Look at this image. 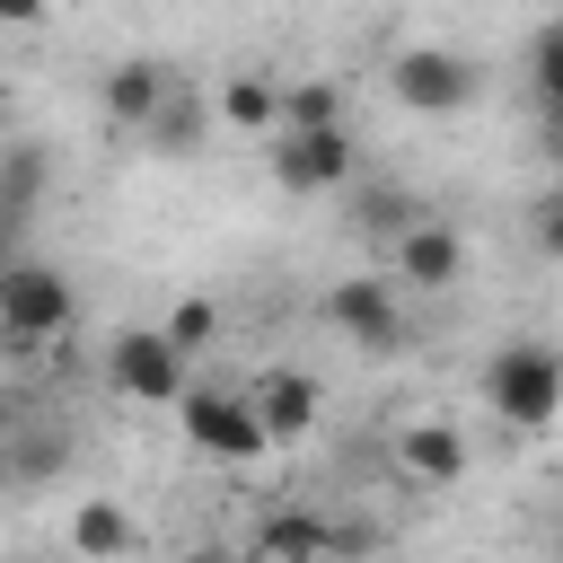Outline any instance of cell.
I'll list each match as a JSON object with an SVG mask.
<instances>
[{
  "label": "cell",
  "instance_id": "obj_1",
  "mask_svg": "<svg viewBox=\"0 0 563 563\" xmlns=\"http://www.w3.org/2000/svg\"><path fill=\"white\" fill-rule=\"evenodd\" d=\"M484 405L510 431H545L563 413V352L554 343H501L484 361Z\"/></svg>",
  "mask_w": 563,
  "mask_h": 563
},
{
  "label": "cell",
  "instance_id": "obj_2",
  "mask_svg": "<svg viewBox=\"0 0 563 563\" xmlns=\"http://www.w3.org/2000/svg\"><path fill=\"white\" fill-rule=\"evenodd\" d=\"M70 325H79L70 273H53V264H0V334H9V343L44 352V343H62Z\"/></svg>",
  "mask_w": 563,
  "mask_h": 563
},
{
  "label": "cell",
  "instance_id": "obj_3",
  "mask_svg": "<svg viewBox=\"0 0 563 563\" xmlns=\"http://www.w3.org/2000/svg\"><path fill=\"white\" fill-rule=\"evenodd\" d=\"M264 167L282 194H334V185H352V132L343 123H273Z\"/></svg>",
  "mask_w": 563,
  "mask_h": 563
},
{
  "label": "cell",
  "instance_id": "obj_4",
  "mask_svg": "<svg viewBox=\"0 0 563 563\" xmlns=\"http://www.w3.org/2000/svg\"><path fill=\"white\" fill-rule=\"evenodd\" d=\"M475 62L466 53H449V44H413V53H396L387 62V97L405 106V114H466L475 106Z\"/></svg>",
  "mask_w": 563,
  "mask_h": 563
},
{
  "label": "cell",
  "instance_id": "obj_5",
  "mask_svg": "<svg viewBox=\"0 0 563 563\" xmlns=\"http://www.w3.org/2000/svg\"><path fill=\"white\" fill-rule=\"evenodd\" d=\"M176 413H185V440H194V449H211V457H229V466H255V457L273 449V431H264V413H255V396H220V387H185V396H176Z\"/></svg>",
  "mask_w": 563,
  "mask_h": 563
},
{
  "label": "cell",
  "instance_id": "obj_6",
  "mask_svg": "<svg viewBox=\"0 0 563 563\" xmlns=\"http://www.w3.org/2000/svg\"><path fill=\"white\" fill-rule=\"evenodd\" d=\"M106 387L114 396H132V405H176L185 396V352L167 343V325L158 334H114V352H106Z\"/></svg>",
  "mask_w": 563,
  "mask_h": 563
},
{
  "label": "cell",
  "instance_id": "obj_7",
  "mask_svg": "<svg viewBox=\"0 0 563 563\" xmlns=\"http://www.w3.org/2000/svg\"><path fill=\"white\" fill-rule=\"evenodd\" d=\"M325 317L352 334V352H387V343L405 334V317H396V290H387V282H334V290H325Z\"/></svg>",
  "mask_w": 563,
  "mask_h": 563
},
{
  "label": "cell",
  "instance_id": "obj_8",
  "mask_svg": "<svg viewBox=\"0 0 563 563\" xmlns=\"http://www.w3.org/2000/svg\"><path fill=\"white\" fill-rule=\"evenodd\" d=\"M396 273L422 282V290H457V273H466L457 229H440V220H405V238H396Z\"/></svg>",
  "mask_w": 563,
  "mask_h": 563
},
{
  "label": "cell",
  "instance_id": "obj_9",
  "mask_svg": "<svg viewBox=\"0 0 563 563\" xmlns=\"http://www.w3.org/2000/svg\"><path fill=\"white\" fill-rule=\"evenodd\" d=\"M167 88H176V79H167L158 62H114V70L97 79V106H106V123L141 132V123H150V114L167 106Z\"/></svg>",
  "mask_w": 563,
  "mask_h": 563
},
{
  "label": "cell",
  "instance_id": "obj_10",
  "mask_svg": "<svg viewBox=\"0 0 563 563\" xmlns=\"http://www.w3.org/2000/svg\"><path fill=\"white\" fill-rule=\"evenodd\" d=\"M255 413H264L273 449L308 440V431H317V378H308V369H273V378H255Z\"/></svg>",
  "mask_w": 563,
  "mask_h": 563
},
{
  "label": "cell",
  "instance_id": "obj_11",
  "mask_svg": "<svg viewBox=\"0 0 563 563\" xmlns=\"http://www.w3.org/2000/svg\"><path fill=\"white\" fill-rule=\"evenodd\" d=\"M396 457H405V475H413V484H431V493L466 475V440H457L449 422H413V431L396 440Z\"/></svg>",
  "mask_w": 563,
  "mask_h": 563
},
{
  "label": "cell",
  "instance_id": "obj_12",
  "mask_svg": "<svg viewBox=\"0 0 563 563\" xmlns=\"http://www.w3.org/2000/svg\"><path fill=\"white\" fill-rule=\"evenodd\" d=\"M220 114H229L238 132H255V141H264V132L282 123V79H273V70H238V79L220 88Z\"/></svg>",
  "mask_w": 563,
  "mask_h": 563
},
{
  "label": "cell",
  "instance_id": "obj_13",
  "mask_svg": "<svg viewBox=\"0 0 563 563\" xmlns=\"http://www.w3.org/2000/svg\"><path fill=\"white\" fill-rule=\"evenodd\" d=\"M70 545L79 554H141V519L114 510V501H79L70 510Z\"/></svg>",
  "mask_w": 563,
  "mask_h": 563
},
{
  "label": "cell",
  "instance_id": "obj_14",
  "mask_svg": "<svg viewBox=\"0 0 563 563\" xmlns=\"http://www.w3.org/2000/svg\"><path fill=\"white\" fill-rule=\"evenodd\" d=\"M202 123H211V114H202V97L167 88V106H158V114L141 123V141H150L158 158H185V150H202Z\"/></svg>",
  "mask_w": 563,
  "mask_h": 563
},
{
  "label": "cell",
  "instance_id": "obj_15",
  "mask_svg": "<svg viewBox=\"0 0 563 563\" xmlns=\"http://www.w3.org/2000/svg\"><path fill=\"white\" fill-rule=\"evenodd\" d=\"M282 123H343V88L334 79H282Z\"/></svg>",
  "mask_w": 563,
  "mask_h": 563
},
{
  "label": "cell",
  "instance_id": "obj_16",
  "mask_svg": "<svg viewBox=\"0 0 563 563\" xmlns=\"http://www.w3.org/2000/svg\"><path fill=\"white\" fill-rule=\"evenodd\" d=\"M264 554H325V545H352V528H317V519H264L255 537Z\"/></svg>",
  "mask_w": 563,
  "mask_h": 563
},
{
  "label": "cell",
  "instance_id": "obj_17",
  "mask_svg": "<svg viewBox=\"0 0 563 563\" xmlns=\"http://www.w3.org/2000/svg\"><path fill=\"white\" fill-rule=\"evenodd\" d=\"M167 343H176L185 361H194V352H211V343H220V308H211V299H176V317H167Z\"/></svg>",
  "mask_w": 563,
  "mask_h": 563
},
{
  "label": "cell",
  "instance_id": "obj_18",
  "mask_svg": "<svg viewBox=\"0 0 563 563\" xmlns=\"http://www.w3.org/2000/svg\"><path fill=\"white\" fill-rule=\"evenodd\" d=\"M35 185H44V158H35V150H9V167H0V211H26Z\"/></svg>",
  "mask_w": 563,
  "mask_h": 563
},
{
  "label": "cell",
  "instance_id": "obj_19",
  "mask_svg": "<svg viewBox=\"0 0 563 563\" xmlns=\"http://www.w3.org/2000/svg\"><path fill=\"white\" fill-rule=\"evenodd\" d=\"M537 246L563 264V194H554V202H537Z\"/></svg>",
  "mask_w": 563,
  "mask_h": 563
},
{
  "label": "cell",
  "instance_id": "obj_20",
  "mask_svg": "<svg viewBox=\"0 0 563 563\" xmlns=\"http://www.w3.org/2000/svg\"><path fill=\"white\" fill-rule=\"evenodd\" d=\"M44 9H53V0H0V26H35Z\"/></svg>",
  "mask_w": 563,
  "mask_h": 563
},
{
  "label": "cell",
  "instance_id": "obj_21",
  "mask_svg": "<svg viewBox=\"0 0 563 563\" xmlns=\"http://www.w3.org/2000/svg\"><path fill=\"white\" fill-rule=\"evenodd\" d=\"M545 114H554V150H563V106H545Z\"/></svg>",
  "mask_w": 563,
  "mask_h": 563
},
{
  "label": "cell",
  "instance_id": "obj_22",
  "mask_svg": "<svg viewBox=\"0 0 563 563\" xmlns=\"http://www.w3.org/2000/svg\"><path fill=\"white\" fill-rule=\"evenodd\" d=\"M0 431H9V405H0Z\"/></svg>",
  "mask_w": 563,
  "mask_h": 563
}]
</instances>
